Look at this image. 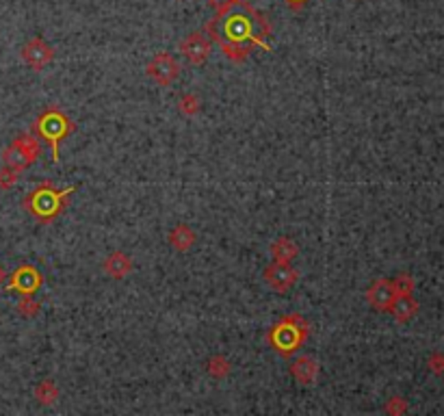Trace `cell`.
I'll use <instances>...</instances> for the list:
<instances>
[{
    "label": "cell",
    "mask_w": 444,
    "mask_h": 416,
    "mask_svg": "<svg viewBox=\"0 0 444 416\" xmlns=\"http://www.w3.org/2000/svg\"><path fill=\"white\" fill-rule=\"evenodd\" d=\"M269 33L271 26L266 18L245 0H237L230 7L217 11L206 24V35L217 41L224 55L234 63L245 61L251 48L271 50V46L266 44Z\"/></svg>",
    "instance_id": "cell-1"
},
{
    "label": "cell",
    "mask_w": 444,
    "mask_h": 416,
    "mask_svg": "<svg viewBox=\"0 0 444 416\" xmlns=\"http://www.w3.org/2000/svg\"><path fill=\"white\" fill-rule=\"evenodd\" d=\"M76 191V187L67 189H55L53 182H41L37 185L24 199V208L41 224L55 221L67 204V197Z\"/></svg>",
    "instance_id": "cell-2"
},
{
    "label": "cell",
    "mask_w": 444,
    "mask_h": 416,
    "mask_svg": "<svg viewBox=\"0 0 444 416\" xmlns=\"http://www.w3.org/2000/svg\"><path fill=\"white\" fill-rule=\"evenodd\" d=\"M308 323L301 319V314H286L284 319H280L271 329H269V345L284 358L293 356L301 345L303 341L308 339Z\"/></svg>",
    "instance_id": "cell-3"
},
{
    "label": "cell",
    "mask_w": 444,
    "mask_h": 416,
    "mask_svg": "<svg viewBox=\"0 0 444 416\" xmlns=\"http://www.w3.org/2000/svg\"><path fill=\"white\" fill-rule=\"evenodd\" d=\"M35 133L46 141L53 150V160L59 163V146L61 141H65L72 133H74V124L72 119L59 111V109H48L43 111L37 119H35Z\"/></svg>",
    "instance_id": "cell-4"
},
{
    "label": "cell",
    "mask_w": 444,
    "mask_h": 416,
    "mask_svg": "<svg viewBox=\"0 0 444 416\" xmlns=\"http://www.w3.org/2000/svg\"><path fill=\"white\" fill-rule=\"evenodd\" d=\"M148 76L161 87H169L171 82H175V78L180 76V65L173 57H169L167 53H158L146 67Z\"/></svg>",
    "instance_id": "cell-5"
},
{
    "label": "cell",
    "mask_w": 444,
    "mask_h": 416,
    "mask_svg": "<svg viewBox=\"0 0 444 416\" xmlns=\"http://www.w3.org/2000/svg\"><path fill=\"white\" fill-rule=\"evenodd\" d=\"M210 48H212V44H210L206 33H191L189 37H185L180 41V55L193 65L206 63L210 57Z\"/></svg>",
    "instance_id": "cell-6"
},
{
    "label": "cell",
    "mask_w": 444,
    "mask_h": 416,
    "mask_svg": "<svg viewBox=\"0 0 444 416\" xmlns=\"http://www.w3.org/2000/svg\"><path fill=\"white\" fill-rule=\"evenodd\" d=\"M264 280L274 290L284 293V290H288L297 284L299 271L295 267H291L288 263H274V265H269L264 269Z\"/></svg>",
    "instance_id": "cell-7"
},
{
    "label": "cell",
    "mask_w": 444,
    "mask_h": 416,
    "mask_svg": "<svg viewBox=\"0 0 444 416\" xmlns=\"http://www.w3.org/2000/svg\"><path fill=\"white\" fill-rule=\"evenodd\" d=\"M41 284H43V275L31 265H22L13 271L9 280V290H18L20 295H35Z\"/></svg>",
    "instance_id": "cell-8"
},
{
    "label": "cell",
    "mask_w": 444,
    "mask_h": 416,
    "mask_svg": "<svg viewBox=\"0 0 444 416\" xmlns=\"http://www.w3.org/2000/svg\"><path fill=\"white\" fill-rule=\"evenodd\" d=\"M396 293H394V286L390 280L386 278H379L371 284V288L367 290V302L375 308V310H384L388 312L392 302H394Z\"/></svg>",
    "instance_id": "cell-9"
},
{
    "label": "cell",
    "mask_w": 444,
    "mask_h": 416,
    "mask_svg": "<svg viewBox=\"0 0 444 416\" xmlns=\"http://www.w3.org/2000/svg\"><path fill=\"white\" fill-rule=\"evenodd\" d=\"M53 57H55V50H53L48 44H43V41H41L39 37L31 39L28 44L24 46V50H22V59H24L33 70H37V72L46 67V65L53 61Z\"/></svg>",
    "instance_id": "cell-10"
},
{
    "label": "cell",
    "mask_w": 444,
    "mask_h": 416,
    "mask_svg": "<svg viewBox=\"0 0 444 416\" xmlns=\"http://www.w3.org/2000/svg\"><path fill=\"white\" fill-rule=\"evenodd\" d=\"M291 373H293V378L299 382V384H313L317 380V373H319V366L313 358H308V356H301L293 362L291 366Z\"/></svg>",
    "instance_id": "cell-11"
},
{
    "label": "cell",
    "mask_w": 444,
    "mask_h": 416,
    "mask_svg": "<svg viewBox=\"0 0 444 416\" xmlns=\"http://www.w3.org/2000/svg\"><path fill=\"white\" fill-rule=\"evenodd\" d=\"M388 312H390L399 323H406V321H410V319L418 312V304H416V300H414L412 295H396Z\"/></svg>",
    "instance_id": "cell-12"
},
{
    "label": "cell",
    "mask_w": 444,
    "mask_h": 416,
    "mask_svg": "<svg viewBox=\"0 0 444 416\" xmlns=\"http://www.w3.org/2000/svg\"><path fill=\"white\" fill-rule=\"evenodd\" d=\"M104 271H107L111 278L121 280V278H126V275L132 271V261H130V256H126L124 252H113V254L107 256V261H104Z\"/></svg>",
    "instance_id": "cell-13"
},
{
    "label": "cell",
    "mask_w": 444,
    "mask_h": 416,
    "mask_svg": "<svg viewBox=\"0 0 444 416\" xmlns=\"http://www.w3.org/2000/svg\"><path fill=\"white\" fill-rule=\"evenodd\" d=\"M169 243L173 245V249H178V252H187V249H191L195 245V232L185 224H178L169 232Z\"/></svg>",
    "instance_id": "cell-14"
},
{
    "label": "cell",
    "mask_w": 444,
    "mask_h": 416,
    "mask_svg": "<svg viewBox=\"0 0 444 416\" xmlns=\"http://www.w3.org/2000/svg\"><path fill=\"white\" fill-rule=\"evenodd\" d=\"M3 158H5V165H7V168H11L13 172H22V170L28 168V165H33V160L26 156V152H24L16 141L3 152Z\"/></svg>",
    "instance_id": "cell-15"
},
{
    "label": "cell",
    "mask_w": 444,
    "mask_h": 416,
    "mask_svg": "<svg viewBox=\"0 0 444 416\" xmlns=\"http://www.w3.org/2000/svg\"><path fill=\"white\" fill-rule=\"evenodd\" d=\"M271 254H274L276 263H291L299 254V247L295 245V241L282 236L271 245Z\"/></svg>",
    "instance_id": "cell-16"
},
{
    "label": "cell",
    "mask_w": 444,
    "mask_h": 416,
    "mask_svg": "<svg viewBox=\"0 0 444 416\" xmlns=\"http://www.w3.org/2000/svg\"><path fill=\"white\" fill-rule=\"evenodd\" d=\"M35 397L39 399V403L48 405V403H55V401H57V397H59V390H57L55 382L46 380V382H41V384L35 388Z\"/></svg>",
    "instance_id": "cell-17"
},
{
    "label": "cell",
    "mask_w": 444,
    "mask_h": 416,
    "mask_svg": "<svg viewBox=\"0 0 444 416\" xmlns=\"http://www.w3.org/2000/svg\"><path fill=\"white\" fill-rule=\"evenodd\" d=\"M16 143L26 152V156L35 163L37 158H39V154H41V146H39V141H37V137L35 135H20L18 139H16Z\"/></svg>",
    "instance_id": "cell-18"
},
{
    "label": "cell",
    "mask_w": 444,
    "mask_h": 416,
    "mask_svg": "<svg viewBox=\"0 0 444 416\" xmlns=\"http://www.w3.org/2000/svg\"><path fill=\"white\" fill-rule=\"evenodd\" d=\"M208 373L215 378V380H221V378H226L228 373H230V362L226 358H221V356H215L210 358L208 362Z\"/></svg>",
    "instance_id": "cell-19"
},
{
    "label": "cell",
    "mask_w": 444,
    "mask_h": 416,
    "mask_svg": "<svg viewBox=\"0 0 444 416\" xmlns=\"http://www.w3.org/2000/svg\"><path fill=\"white\" fill-rule=\"evenodd\" d=\"M392 286H394V293H396V295H412V290H414V280H412L410 275H399V278L392 282Z\"/></svg>",
    "instance_id": "cell-20"
},
{
    "label": "cell",
    "mask_w": 444,
    "mask_h": 416,
    "mask_svg": "<svg viewBox=\"0 0 444 416\" xmlns=\"http://www.w3.org/2000/svg\"><path fill=\"white\" fill-rule=\"evenodd\" d=\"M178 106H180V111L185 115H195L200 111V100L193 94H187V96L180 98V104H178Z\"/></svg>",
    "instance_id": "cell-21"
},
{
    "label": "cell",
    "mask_w": 444,
    "mask_h": 416,
    "mask_svg": "<svg viewBox=\"0 0 444 416\" xmlns=\"http://www.w3.org/2000/svg\"><path fill=\"white\" fill-rule=\"evenodd\" d=\"M18 310H20V314H24V317H35V314L39 312V304L33 300V295H24V300L20 302Z\"/></svg>",
    "instance_id": "cell-22"
},
{
    "label": "cell",
    "mask_w": 444,
    "mask_h": 416,
    "mask_svg": "<svg viewBox=\"0 0 444 416\" xmlns=\"http://www.w3.org/2000/svg\"><path fill=\"white\" fill-rule=\"evenodd\" d=\"M18 172H13L11 168H5L3 172H0V187L3 189H9V187H13L16 185V180H18V176H16Z\"/></svg>",
    "instance_id": "cell-23"
},
{
    "label": "cell",
    "mask_w": 444,
    "mask_h": 416,
    "mask_svg": "<svg viewBox=\"0 0 444 416\" xmlns=\"http://www.w3.org/2000/svg\"><path fill=\"white\" fill-rule=\"evenodd\" d=\"M208 3L217 9V11H221V9H226V7H230L232 3H237V0H208Z\"/></svg>",
    "instance_id": "cell-24"
},
{
    "label": "cell",
    "mask_w": 444,
    "mask_h": 416,
    "mask_svg": "<svg viewBox=\"0 0 444 416\" xmlns=\"http://www.w3.org/2000/svg\"><path fill=\"white\" fill-rule=\"evenodd\" d=\"M305 3H308V0H286V5L293 7V9H299V7L305 5Z\"/></svg>",
    "instance_id": "cell-25"
},
{
    "label": "cell",
    "mask_w": 444,
    "mask_h": 416,
    "mask_svg": "<svg viewBox=\"0 0 444 416\" xmlns=\"http://www.w3.org/2000/svg\"><path fill=\"white\" fill-rule=\"evenodd\" d=\"M3 280H5V269L0 267V284H3Z\"/></svg>",
    "instance_id": "cell-26"
}]
</instances>
